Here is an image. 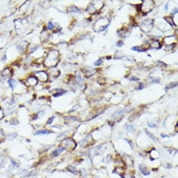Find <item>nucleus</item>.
<instances>
[{
	"label": "nucleus",
	"instance_id": "nucleus-1",
	"mask_svg": "<svg viewBox=\"0 0 178 178\" xmlns=\"http://www.w3.org/2000/svg\"><path fill=\"white\" fill-rule=\"evenodd\" d=\"M59 52L57 50H50L49 53L47 54L45 60H44V65L49 68L56 67L58 61H59Z\"/></svg>",
	"mask_w": 178,
	"mask_h": 178
},
{
	"label": "nucleus",
	"instance_id": "nucleus-2",
	"mask_svg": "<svg viewBox=\"0 0 178 178\" xmlns=\"http://www.w3.org/2000/svg\"><path fill=\"white\" fill-rule=\"evenodd\" d=\"M155 7V1H152V0H145V1L142 2L141 5V10L143 14H147L149 13L151 10H153Z\"/></svg>",
	"mask_w": 178,
	"mask_h": 178
},
{
	"label": "nucleus",
	"instance_id": "nucleus-3",
	"mask_svg": "<svg viewBox=\"0 0 178 178\" xmlns=\"http://www.w3.org/2000/svg\"><path fill=\"white\" fill-rule=\"evenodd\" d=\"M61 147L64 150H68V151H73L76 148V142H75L72 138H65L61 142Z\"/></svg>",
	"mask_w": 178,
	"mask_h": 178
},
{
	"label": "nucleus",
	"instance_id": "nucleus-4",
	"mask_svg": "<svg viewBox=\"0 0 178 178\" xmlns=\"http://www.w3.org/2000/svg\"><path fill=\"white\" fill-rule=\"evenodd\" d=\"M109 26V20L106 19V18H100L96 22V26H95V29L96 31L98 32H104V31L107 30Z\"/></svg>",
	"mask_w": 178,
	"mask_h": 178
},
{
	"label": "nucleus",
	"instance_id": "nucleus-5",
	"mask_svg": "<svg viewBox=\"0 0 178 178\" xmlns=\"http://www.w3.org/2000/svg\"><path fill=\"white\" fill-rule=\"evenodd\" d=\"M139 27H141L142 32L149 33L154 28V20L153 19H147V20H145V22H142Z\"/></svg>",
	"mask_w": 178,
	"mask_h": 178
},
{
	"label": "nucleus",
	"instance_id": "nucleus-6",
	"mask_svg": "<svg viewBox=\"0 0 178 178\" xmlns=\"http://www.w3.org/2000/svg\"><path fill=\"white\" fill-rule=\"evenodd\" d=\"M176 38L174 36H168V37H165L163 39V43L164 45L167 46V47H176Z\"/></svg>",
	"mask_w": 178,
	"mask_h": 178
},
{
	"label": "nucleus",
	"instance_id": "nucleus-7",
	"mask_svg": "<svg viewBox=\"0 0 178 178\" xmlns=\"http://www.w3.org/2000/svg\"><path fill=\"white\" fill-rule=\"evenodd\" d=\"M35 76L38 80L40 81H43V83H45L49 80V76H48V73L46 71H36L35 72Z\"/></svg>",
	"mask_w": 178,
	"mask_h": 178
},
{
	"label": "nucleus",
	"instance_id": "nucleus-8",
	"mask_svg": "<svg viewBox=\"0 0 178 178\" xmlns=\"http://www.w3.org/2000/svg\"><path fill=\"white\" fill-rule=\"evenodd\" d=\"M60 75V70L57 69V67H52L50 68V71H49V74H48V76H49L50 80H56V78Z\"/></svg>",
	"mask_w": 178,
	"mask_h": 178
},
{
	"label": "nucleus",
	"instance_id": "nucleus-9",
	"mask_svg": "<svg viewBox=\"0 0 178 178\" xmlns=\"http://www.w3.org/2000/svg\"><path fill=\"white\" fill-rule=\"evenodd\" d=\"M149 47L151 49H161V43L159 42L158 40H150L149 41Z\"/></svg>",
	"mask_w": 178,
	"mask_h": 178
},
{
	"label": "nucleus",
	"instance_id": "nucleus-10",
	"mask_svg": "<svg viewBox=\"0 0 178 178\" xmlns=\"http://www.w3.org/2000/svg\"><path fill=\"white\" fill-rule=\"evenodd\" d=\"M38 84V80L36 78V76H30L27 78V80H26V85H29V87H34V85H36Z\"/></svg>",
	"mask_w": 178,
	"mask_h": 178
},
{
	"label": "nucleus",
	"instance_id": "nucleus-11",
	"mask_svg": "<svg viewBox=\"0 0 178 178\" xmlns=\"http://www.w3.org/2000/svg\"><path fill=\"white\" fill-rule=\"evenodd\" d=\"M29 44L27 41H22V42H19L18 45H16V48H18V50H19L20 52H23L26 49H27V46H28Z\"/></svg>",
	"mask_w": 178,
	"mask_h": 178
},
{
	"label": "nucleus",
	"instance_id": "nucleus-12",
	"mask_svg": "<svg viewBox=\"0 0 178 178\" xmlns=\"http://www.w3.org/2000/svg\"><path fill=\"white\" fill-rule=\"evenodd\" d=\"M1 75H2L3 77H5V78H7V80H9V77L12 75L11 69H10V68H5V69H3L2 72H1Z\"/></svg>",
	"mask_w": 178,
	"mask_h": 178
},
{
	"label": "nucleus",
	"instance_id": "nucleus-13",
	"mask_svg": "<svg viewBox=\"0 0 178 178\" xmlns=\"http://www.w3.org/2000/svg\"><path fill=\"white\" fill-rule=\"evenodd\" d=\"M91 141H92V134L90 133V134H88V135L83 139V141L80 142V146H81V147H85V145H89Z\"/></svg>",
	"mask_w": 178,
	"mask_h": 178
},
{
	"label": "nucleus",
	"instance_id": "nucleus-14",
	"mask_svg": "<svg viewBox=\"0 0 178 178\" xmlns=\"http://www.w3.org/2000/svg\"><path fill=\"white\" fill-rule=\"evenodd\" d=\"M87 11L90 13V14H95V13L97 12V9H96V7H95V5H94L93 2H91L90 4H89L88 8H87Z\"/></svg>",
	"mask_w": 178,
	"mask_h": 178
},
{
	"label": "nucleus",
	"instance_id": "nucleus-15",
	"mask_svg": "<svg viewBox=\"0 0 178 178\" xmlns=\"http://www.w3.org/2000/svg\"><path fill=\"white\" fill-rule=\"evenodd\" d=\"M138 170H139V172H141L142 174H143L145 176H147V175H149V174H150V171L147 169V167L145 165H142V164H141V165L138 166Z\"/></svg>",
	"mask_w": 178,
	"mask_h": 178
},
{
	"label": "nucleus",
	"instance_id": "nucleus-16",
	"mask_svg": "<svg viewBox=\"0 0 178 178\" xmlns=\"http://www.w3.org/2000/svg\"><path fill=\"white\" fill-rule=\"evenodd\" d=\"M96 72H97V70H96V69H92V68L89 69V68H88V69L85 70V75L87 77H91V76H93Z\"/></svg>",
	"mask_w": 178,
	"mask_h": 178
},
{
	"label": "nucleus",
	"instance_id": "nucleus-17",
	"mask_svg": "<svg viewBox=\"0 0 178 178\" xmlns=\"http://www.w3.org/2000/svg\"><path fill=\"white\" fill-rule=\"evenodd\" d=\"M150 155H151V160H152V161L159 158V153H158V151L155 150V149H153L152 151H151V152H150Z\"/></svg>",
	"mask_w": 178,
	"mask_h": 178
},
{
	"label": "nucleus",
	"instance_id": "nucleus-18",
	"mask_svg": "<svg viewBox=\"0 0 178 178\" xmlns=\"http://www.w3.org/2000/svg\"><path fill=\"white\" fill-rule=\"evenodd\" d=\"M41 39H42V41H47L48 39H49V34H48L46 28L43 29V32H42V34H41Z\"/></svg>",
	"mask_w": 178,
	"mask_h": 178
},
{
	"label": "nucleus",
	"instance_id": "nucleus-19",
	"mask_svg": "<svg viewBox=\"0 0 178 178\" xmlns=\"http://www.w3.org/2000/svg\"><path fill=\"white\" fill-rule=\"evenodd\" d=\"M131 49L133 51H138V52H146V51L148 50V48H145L142 46H133Z\"/></svg>",
	"mask_w": 178,
	"mask_h": 178
},
{
	"label": "nucleus",
	"instance_id": "nucleus-20",
	"mask_svg": "<svg viewBox=\"0 0 178 178\" xmlns=\"http://www.w3.org/2000/svg\"><path fill=\"white\" fill-rule=\"evenodd\" d=\"M56 93L55 94H54L53 95V97H60V96H62V95H64V94H65L66 93V91L65 90H61V89H56Z\"/></svg>",
	"mask_w": 178,
	"mask_h": 178
},
{
	"label": "nucleus",
	"instance_id": "nucleus-21",
	"mask_svg": "<svg viewBox=\"0 0 178 178\" xmlns=\"http://www.w3.org/2000/svg\"><path fill=\"white\" fill-rule=\"evenodd\" d=\"M64 151H65V150H64V149L62 148V147H59V148H58V149H56L55 151H54V152L52 153V155H51V156H52V157H56V156L59 155L60 153L64 152Z\"/></svg>",
	"mask_w": 178,
	"mask_h": 178
},
{
	"label": "nucleus",
	"instance_id": "nucleus-22",
	"mask_svg": "<svg viewBox=\"0 0 178 178\" xmlns=\"http://www.w3.org/2000/svg\"><path fill=\"white\" fill-rule=\"evenodd\" d=\"M145 132H146V134H147V135H148V136H149V138H150L151 139H152V141H155L156 142H158V139H157V138H156V136H155V135H154V134H153V133H152V132H150L149 130H147V129H146V130H145Z\"/></svg>",
	"mask_w": 178,
	"mask_h": 178
},
{
	"label": "nucleus",
	"instance_id": "nucleus-23",
	"mask_svg": "<svg viewBox=\"0 0 178 178\" xmlns=\"http://www.w3.org/2000/svg\"><path fill=\"white\" fill-rule=\"evenodd\" d=\"M51 131L50 130H45V129H41V130H38L35 132V135H38V134H50Z\"/></svg>",
	"mask_w": 178,
	"mask_h": 178
},
{
	"label": "nucleus",
	"instance_id": "nucleus-24",
	"mask_svg": "<svg viewBox=\"0 0 178 178\" xmlns=\"http://www.w3.org/2000/svg\"><path fill=\"white\" fill-rule=\"evenodd\" d=\"M68 12H76V13H78V12H80V9L78 7H76V6H70V7L68 8Z\"/></svg>",
	"mask_w": 178,
	"mask_h": 178
},
{
	"label": "nucleus",
	"instance_id": "nucleus-25",
	"mask_svg": "<svg viewBox=\"0 0 178 178\" xmlns=\"http://www.w3.org/2000/svg\"><path fill=\"white\" fill-rule=\"evenodd\" d=\"M176 85H177V81H173V83H171V84H169V85H166V87H165V90L168 91V90H170V89L176 88Z\"/></svg>",
	"mask_w": 178,
	"mask_h": 178
},
{
	"label": "nucleus",
	"instance_id": "nucleus-26",
	"mask_svg": "<svg viewBox=\"0 0 178 178\" xmlns=\"http://www.w3.org/2000/svg\"><path fill=\"white\" fill-rule=\"evenodd\" d=\"M67 170L69 171V172H71V173H73V174H75V175H76V174H78V171L76 170V168H75V167H73V166H67Z\"/></svg>",
	"mask_w": 178,
	"mask_h": 178
},
{
	"label": "nucleus",
	"instance_id": "nucleus-27",
	"mask_svg": "<svg viewBox=\"0 0 178 178\" xmlns=\"http://www.w3.org/2000/svg\"><path fill=\"white\" fill-rule=\"evenodd\" d=\"M164 19H165L166 22H168V25H170L171 27L174 25V22H173V18H172V16H165V18H164Z\"/></svg>",
	"mask_w": 178,
	"mask_h": 178
},
{
	"label": "nucleus",
	"instance_id": "nucleus-28",
	"mask_svg": "<svg viewBox=\"0 0 178 178\" xmlns=\"http://www.w3.org/2000/svg\"><path fill=\"white\" fill-rule=\"evenodd\" d=\"M126 32H127V30H126V29H122V30H119L118 31V36L119 37H124V36H126V35H127V34L128 33H126Z\"/></svg>",
	"mask_w": 178,
	"mask_h": 178
},
{
	"label": "nucleus",
	"instance_id": "nucleus-29",
	"mask_svg": "<svg viewBox=\"0 0 178 178\" xmlns=\"http://www.w3.org/2000/svg\"><path fill=\"white\" fill-rule=\"evenodd\" d=\"M64 120H65V121L70 120L69 122H75V121H78V120H80V119H78L77 117H73V116H69V117H65V118H64Z\"/></svg>",
	"mask_w": 178,
	"mask_h": 178
},
{
	"label": "nucleus",
	"instance_id": "nucleus-30",
	"mask_svg": "<svg viewBox=\"0 0 178 178\" xmlns=\"http://www.w3.org/2000/svg\"><path fill=\"white\" fill-rule=\"evenodd\" d=\"M7 83H8V85H9V87H10V88H11V89H14L15 84H16V80H11V78H9V80H7Z\"/></svg>",
	"mask_w": 178,
	"mask_h": 178
},
{
	"label": "nucleus",
	"instance_id": "nucleus-31",
	"mask_svg": "<svg viewBox=\"0 0 178 178\" xmlns=\"http://www.w3.org/2000/svg\"><path fill=\"white\" fill-rule=\"evenodd\" d=\"M134 125H132V124H126L125 125V129H126V131H134Z\"/></svg>",
	"mask_w": 178,
	"mask_h": 178
},
{
	"label": "nucleus",
	"instance_id": "nucleus-32",
	"mask_svg": "<svg viewBox=\"0 0 178 178\" xmlns=\"http://www.w3.org/2000/svg\"><path fill=\"white\" fill-rule=\"evenodd\" d=\"M138 116H139L138 113H133L132 115H130V116H129V117H128V120H129V122H132V121L134 120V119H135L136 117H138Z\"/></svg>",
	"mask_w": 178,
	"mask_h": 178
},
{
	"label": "nucleus",
	"instance_id": "nucleus-33",
	"mask_svg": "<svg viewBox=\"0 0 178 178\" xmlns=\"http://www.w3.org/2000/svg\"><path fill=\"white\" fill-rule=\"evenodd\" d=\"M102 63H103V58H99L97 61L94 62V65L95 66H100V65H102Z\"/></svg>",
	"mask_w": 178,
	"mask_h": 178
},
{
	"label": "nucleus",
	"instance_id": "nucleus-34",
	"mask_svg": "<svg viewBox=\"0 0 178 178\" xmlns=\"http://www.w3.org/2000/svg\"><path fill=\"white\" fill-rule=\"evenodd\" d=\"M113 173H115V174H119V175H122L123 174V170H122V168H116L114 171H113Z\"/></svg>",
	"mask_w": 178,
	"mask_h": 178
},
{
	"label": "nucleus",
	"instance_id": "nucleus-35",
	"mask_svg": "<svg viewBox=\"0 0 178 178\" xmlns=\"http://www.w3.org/2000/svg\"><path fill=\"white\" fill-rule=\"evenodd\" d=\"M47 29L49 30V31H53L54 30V25H53L52 22H49L47 23Z\"/></svg>",
	"mask_w": 178,
	"mask_h": 178
},
{
	"label": "nucleus",
	"instance_id": "nucleus-36",
	"mask_svg": "<svg viewBox=\"0 0 178 178\" xmlns=\"http://www.w3.org/2000/svg\"><path fill=\"white\" fill-rule=\"evenodd\" d=\"M146 88V85L142 83H139L138 85H136V90H142V89Z\"/></svg>",
	"mask_w": 178,
	"mask_h": 178
},
{
	"label": "nucleus",
	"instance_id": "nucleus-37",
	"mask_svg": "<svg viewBox=\"0 0 178 178\" xmlns=\"http://www.w3.org/2000/svg\"><path fill=\"white\" fill-rule=\"evenodd\" d=\"M10 124L11 125H18V120L16 118H13V119H11V120H10Z\"/></svg>",
	"mask_w": 178,
	"mask_h": 178
},
{
	"label": "nucleus",
	"instance_id": "nucleus-38",
	"mask_svg": "<svg viewBox=\"0 0 178 178\" xmlns=\"http://www.w3.org/2000/svg\"><path fill=\"white\" fill-rule=\"evenodd\" d=\"M38 48H39V46H34V47H31V49L29 50V54H32L33 52H35V51L38 49Z\"/></svg>",
	"mask_w": 178,
	"mask_h": 178
},
{
	"label": "nucleus",
	"instance_id": "nucleus-39",
	"mask_svg": "<svg viewBox=\"0 0 178 178\" xmlns=\"http://www.w3.org/2000/svg\"><path fill=\"white\" fill-rule=\"evenodd\" d=\"M128 80H131V81H138V78L136 77V76H133V75H129V76H128Z\"/></svg>",
	"mask_w": 178,
	"mask_h": 178
},
{
	"label": "nucleus",
	"instance_id": "nucleus-40",
	"mask_svg": "<svg viewBox=\"0 0 178 178\" xmlns=\"http://www.w3.org/2000/svg\"><path fill=\"white\" fill-rule=\"evenodd\" d=\"M97 81H98V83H99V84H100V85H104V84L106 83V81H105V80H104V78H103V77H98V80H97Z\"/></svg>",
	"mask_w": 178,
	"mask_h": 178
},
{
	"label": "nucleus",
	"instance_id": "nucleus-41",
	"mask_svg": "<svg viewBox=\"0 0 178 178\" xmlns=\"http://www.w3.org/2000/svg\"><path fill=\"white\" fill-rule=\"evenodd\" d=\"M5 138V134H4V131L2 129H0V141H3Z\"/></svg>",
	"mask_w": 178,
	"mask_h": 178
},
{
	"label": "nucleus",
	"instance_id": "nucleus-42",
	"mask_svg": "<svg viewBox=\"0 0 178 178\" xmlns=\"http://www.w3.org/2000/svg\"><path fill=\"white\" fill-rule=\"evenodd\" d=\"M151 81H152L153 84H154V83L159 84V83H160V78H159V77H153V78H152V80H151Z\"/></svg>",
	"mask_w": 178,
	"mask_h": 178
},
{
	"label": "nucleus",
	"instance_id": "nucleus-43",
	"mask_svg": "<svg viewBox=\"0 0 178 178\" xmlns=\"http://www.w3.org/2000/svg\"><path fill=\"white\" fill-rule=\"evenodd\" d=\"M34 173H35V172H34V171H31V172H29V173H27L26 174V175H23L22 176V178H28V177H30V176H32L33 175V174Z\"/></svg>",
	"mask_w": 178,
	"mask_h": 178
},
{
	"label": "nucleus",
	"instance_id": "nucleus-44",
	"mask_svg": "<svg viewBox=\"0 0 178 178\" xmlns=\"http://www.w3.org/2000/svg\"><path fill=\"white\" fill-rule=\"evenodd\" d=\"M158 65L159 66H163V67H166V63L165 62H163V61H158Z\"/></svg>",
	"mask_w": 178,
	"mask_h": 178
},
{
	"label": "nucleus",
	"instance_id": "nucleus-45",
	"mask_svg": "<svg viewBox=\"0 0 178 178\" xmlns=\"http://www.w3.org/2000/svg\"><path fill=\"white\" fill-rule=\"evenodd\" d=\"M8 138H9L10 139H13V138H18V134H16V133H13V134H9V135H8Z\"/></svg>",
	"mask_w": 178,
	"mask_h": 178
},
{
	"label": "nucleus",
	"instance_id": "nucleus-46",
	"mask_svg": "<svg viewBox=\"0 0 178 178\" xmlns=\"http://www.w3.org/2000/svg\"><path fill=\"white\" fill-rule=\"evenodd\" d=\"M54 118H55V116H52V117H51L50 119H48V121H47V124L49 125V124H51V123H52V121L54 120Z\"/></svg>",
	"mask_w": 178,
	"mask_h": 178
},
{
	"label": "nucleus",
	"instance_id": "nucleus-47",
	"mask_svg": "<svg viewBox=\"0 0 178 178\" xmlns=\"http://www.w3.org/2000/svg\"><path fill=\"white\" fill-rule=\"evenodd\" d=\"M125 141L128 142V145L130 146V148H131V149H133V142H132L131 141H129V139H127V138H125Z\"/></svg>",
	"mask_w": 178,
	"mask_h": 178
},
{
	"label": "nucleus",
	"instance_id": "nucleus-48",
	"mask_svg": "<svg viewBox=\"0 0 178 178\" xmlns=\"http://www.w3.org/2000/svg\"><path fill=\"white\" fill-rule=\"evenodd\" d=\"M3 116H4V112H3L2 108L0 107V119H2V118H3Z\"/></svg>",
	"mask_w": 178,
	"mask_h": 178
},
{
	"label": "nucleus",
	"instance_id": "nucleus-49",
	"mask_svg": "<svg viewBox=\"0 0 178 178\" xmlns=\"http://www.w3.org/2000/svg\"><path fill=\"white\" fill-rule=\"evenodd\" d=\"M148 124L150 127H156L157 126V123H152V122H148Z\"/></svg>",
	"mask_w": 178,
	"mask_h": 178
},
{
	"label": "nucleus",
	"instance_id": "nucleus-50",
	"mask_svg": "<svg viewBox=\"0 0 178 178\" xmlns=\"http://www.w3.org/2000/svg\"><path fill=\"white\" fill-rule=\"evenodd\" d=\"M123 46V42H122V40L121 41H119V42H117V47H122Z\"/></svg>",
	"mask_w": 178,
	"mask_h": 178
},
{
	"label": "nucleus",
	"instance_id": "nucleus-51",
	"mask_svg": "<svg viewBox=\"0 0 178 178\" xmlns=\"http://www.w3.org/2000/svg\"><path fill=\"white\" fill-rule=\"evenodd\" d=\"M171 167H172V165H171V164H167V165H166V168H167V169H170Z\"/></svg>",
	"mask_w": 178,
	"mask_h": 178
},
{
	"label": "nucleus",
	"instance_id": "nucleus-52",
	"mask_svg": "<svg viewBox=\"0 0 178 178\" xmlns=\"http://www.w3.org/2000/svg\"><path fill=\"white\" fill-rule=\"evenodd\" d=\"M4 164H5V162H4V161H2L1 164H0V168H2V167L4 166Z\"/></svg>",
	"mask_w": 178,
	"mask_h": 178
},
{
	"label": "nucleus",
	"instance_id": "nucleus-53",
	"mask_svg": "<svg viewBox=\"0 0 178 178\" xmlns=\"http://www.w3.org/2000/svg\"><path fill=\"white\" fill-rule=\"evenodd\" d=\"M161 136H162V138H169V135L164 134V133H162V134H161Z\"/></svg>",
	"mask_w": 178,
	"mask_h": 178
}]
</instances>
